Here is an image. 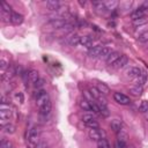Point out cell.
I'll return each instance as SVG.
<instances>
[{
  "mask_svg": "<svg viewBox=\"0 0 148 148\" xmlns=\"http://www.w3.org/2000/svg\"><path fill=\"white\" fill-rule=\"evenodd\" d=\"M138 40H139L140 43H146V42H148V30L145 31V32H141V34L138 36Z\"/></svg>",
  "mask_w": 148,
  "mask_h": 148,
  "instance_id": "1f68e13d",
  "label": "cell"
},
{
  "mask_svg": "<svg viewBox=\"0 0 148 148\" xmlns=\"http://www.w3.org/2000/svg\"><path fill=\"white\" fill-rule=\"evenodd\" d=\"M86 126L87 127H89V128H98V123L96 121V120H92V121H89V123H87L86 124Z\"/></svg>",
  "mask_w": 148,
  "mask_h": 148,
  "instance_id": "ab89813d",
  "label": "cell"
},
{
  "mask_svg": "<svg viewBox=\"0 0 148 148\" xmlns=\"http://www.w3.org/2000/svg\"><path fill=\"white\" fill-rule=\"evenodd\" d=\"M120 56H121V54H120L118 51H112V52L109 54V57H108V59H106V62L111 66L114 61H117V60H118V58H119Z\"/></svg>",
  "mask_w": 148,
  "mask_h": 148,
  "instance_id": "d6986e66",
  "label": "cell"
},
{
  "mask_svg": "<svg viewBox=\"0 0 148 148\" xmlns=\"http://www.w3.org/2000/svg\"><path fill=\"white\" fill-rule=\"evenodd\" d=\"M112 51L109 49V47H106V46H103V49H102V52H101V56H99V58L101 59H108V57H109V54L111 53Z\"/></svg>",
  "mask_w": 148,
  "mask_h": 148,
  "instance_id": "f546056e",
  "label": "cell"
},
{
  "mask_svg": "<svg viewBox=\"0 0 148 148\" xmlns=\"http://www.w3.org/2000/svg\"><path fill=\"white\" fill-rule=\"evenodd\" d=\"M102 49H103V46H101V45H95V46H92L91 49H89L88 56H89L90 58H99L101 52H102Z\"/></svg>",
  "mask_w": 148,
  "mask_h": 148,
  "instance_id": "8fae6325",
  "label": "cell"
},
{
  "mask_svg": "<svg viewBox=\"0 0 148 148\" xmlns=\"http://www.w3.org/2000/svg\"><path fill=\"white\" fill-rule=\"evenodd\" d=\"M92 6L95 7V10H96L98 14H105V13L108 12V9H106L104 2H102V1H94V2H92Z\"/></svg>",
  "mask_w": 148,
  "mask_h": 148,
  "instance_id": "4fadbf2b",
  "label": "cell"
},
{
  "mask_svg": "<svg viewBox=\"0 0 148 148\" xmlns=\"http://www.w3.org/2000/svg\"><path fill=\"white\" fill-rule=\"evenodd\" d=\"M46 7L50 10H57L58 12L59 8L61 7V3L57 0H49V1H46Z\"/></svg>",
  "mask_w": 148,
  "mask_h": 148,
  "instance_id": "e0dca14e",
  "label": "cell"
},
{
  "mask_svg": "<svg viewBox=\"0 0 148 148\" xmlns=\"http://www.w3.org/2000/svg\"><path fill=\"white\" fill-rule=\"evenodd\" d=\"M141 72H142V71H141L139 67H136V66H132V67H130L128 69H126L125 74H126V76L130 77V79H136V77L141 74Z\"/></svg>",
  "mask_w": 148,
  "mask_h": 148,
  "instance_id": "9c48e42d",
  "label": "cell"
},
{
  "mask_svg": "<svg viewBox=\"0 0 148 148\" xmlns=\"http://www.w3.org/2000/svg\"><path fill=\"white\" fill-rule=\"evenodd\" d=\"M34 86H35V88H37V89L39 90V89H40V88H42V87L44 86V80L39 79V80H38V81H37V82H36V83L34 84Z\"/></svg>",
  "mask_w": 148,
  "mask_h": 148,
  "instance_id": "b9f144b4",
  "label": "cell"
},
{
  "mask_svg": "<svg viewBox=\"0 0 148 148\" xmlns=\"http://www.w3.org/2000/svg\"><path fill=\"white\" fill-rule=\"evenodd\" d=\"M147 22H148L147 17L143 16V17H140V18H138V20H134V21H133V24H134L135 27H141V25H145Z\"/></svg>",
  "mask_w": 148,
  "mask_h": 148,
  "instance_id": "f1b7e54d",
  "label": "cell"
},
{
  "mask_svg": "<svg viewBox=\"0 0 148 148\" xmlns=\"http://www.w3.org/2000/svg\"><path fill=\"white\" fill-rule=\"evenodd\" d=\"M97 148H110V145H109L106 139L102 138L101 140L97 141Z\"/></svg>",
  "mask_w": 148,
  "mask_h": 148,
  "instance_id": "4dcf8cb0",
  "label": "cell"
},
{
  "mask_svg": "<svg viewBox=\"0 0 148 148\" xmlns=\"http://www.w3.org/2000/svg\"><path fill=\"white\" fill-rule=\"evenodd\" d=\"M145 13H146V10H145L142 7H140V8L135 9V10L131 14V17H132L133 21H134V20H138V18H140V17H143V16H145Z\"/></svg>",
  "mask_w": 148,
  "mask_h": 148,
  "instance_id": "7402d4cb",
  "label": "cell"
},
{
  "mask_svg": "<svg viewBox=\"0 0 148 148\" xmlns=\"http://www.w3.org/2000/svg\"><path fill=\"white\" fill-rule=\"evenodd\" d=\"M96 88H97L98 91H99L101 94H103V95H108V94L110 92V88H109L105 83H103V82L97 83V87H96Z\"/></svg>",
  "mask_w": 148,
  "mask_h": 148,
  "instance_id": "484cf974",
  "label": "cell"
},
{
  "mask_svg": "<svg viewBox=\"0 0 148 148\" xmlns=\"http://www.w3.org/2000/svg\"><path fill=\"white\" fill-rule=\"evenodd\" d=\"M1 8H2V9H1L2 12H6V13H12L10 6H9L7 2H5V1H3V2H1Z\"/></svg>",
  "mask_w": 148,
  "mask_h": 148,
  "instance_id": "74e56055",
  "label": "cell"
},
{
  "mask_svg": "<svg viewBox=\"0 0 148 148\" xmlns=\"http://www.w3.org/2000/svg\"><path fill=\"white\" fill-rule=\"evenodd\" d=\"M139 111L142 113H146L148 111V101H142L140 106H139Z\"/></svg>",
  "mask_w": 148,
  "mask_h": 148,
  "instance_id": "e575fe53",
  "label": "cell"
},
{
  "mask_svg": "<svg viewBox=\"0 0 148 148\" xmlns=\"http://www.w3.org/2000/svg\"><path fill=\"white\" fill-rule=\"evenodd\" d=\"M82 121L84 123V124H87V123H89V121H92V120H95V118H94V116L91 114V113H84L83 116H82Z\"/></svg>",
  "mask_w": 148,
  "mask_h": 148,
  "instance_id": "836d02e7",
  "label": "cell"
},
{
  "mask_svg": "<svg viewBox=\"0 0 148 148\" xmlns=\"http://www.w3.org/2000/svg\"><path fill=\"white\" fill-rule=\"evenodd\" d=\"M141 7H142L145 10H146V9H148V1H145V2L142 3V6H141Z\"/></svg>",
  "mask_w": 148,
  "mask_h": 148,
  "instance_id": "f6af8a7d",
  "label": "cell"
},
{
  "mask_svg": "<svg viewBox=\"0 0 148 148\" xmlns=\"http://www.w3.org/2000/svg\"><path fill=\"white\" fill-rule=\"evenodd\" d=\"M38 148H47V143L46 142H42L38 145Z\"/></svg>",
  "mask_w": 148,
  "mask_h": 148,
  "instance_id": "ee69618b",
  "label": "cell"
},
{
  "mask_svg": "<svg viewBox=\"0 0 148 148\" xmlns=\"http://www.w3.org/2000/svg\"><path fill=\"white\" fill-rule=\"evenodd\" d=\"M38 110H39V114H40L42 117H47V116H50V113H51V111H52V103H51V101H49V102H46L45 104H43L42 106H39Z\"/></svg>",
  "mask_w": 148,
  "mask_h": 148,
  "instance_id": "8992f818",
  "label": "cell"
},
{
  "mask_svg": "<svg viewBox=\"0 0 148 148\" xmlns=\"http://www.w3.org/2000/svg\"><path fill=\"white\" fill-rule=\"evenodd\" d=\"M28 80L31 82V83H36L38 80H39V73H38V71H36V69H30V71H28Z\"/></svg>",
  "mask_w": 148,
  "mask_h": 148,
  "instance_id": "9a60e30c",
  "label": "cell"
},
{
  "mask_svg": "<svg viewBox=\"0 0 148 148\" xmlns=\"http://www.w3.org/2000/svg\"><path fill=\"white\" fill-rule=\"evenodd\" d=\"M74 28H75V25L73 24V23H66V25L62 28V30L66 32V34H72L73 32V30H74Z\"/></svg>",
  "mask_w": 148,
  "mask_h": 148,
  "instance_id": "d6a6232c",
  "label": "cell"
},
{
  "mask_svg": "<svg viewBox=\"0 0 148 148\" xmlns=\"http://www.w3.org/2000/svg\"><path fill=\"white\" fill-rule=\"evenodd\" d=\"M10 22L13 24H21L23 22V15L16 13V12H12L10 13Z\"/></svg>",
  "mask_w": 148,
  "mask_h": 148,
  "instance_id": "5bb4252c",
  "label": "cell"
},
{
  "mask_svg": "<svg viewBox=\"0 0 148 148\" xmlns=\"http://www.w3.org/2000/svg\"><path fill=\"white\" fill-rule=\"evenodd\" d=\"M118 141H123V142H126L127 141V139H128V134H127V132H125L124 130H120L119 132H118Z\"/></svg>",
  "mask_w": 148,
  "mask_h": 148,
  "instance_id": "83f0119b",
  "label": "cell"
},
{
  "mask_svg": "<svg viewBox=\"0 0 148 148\" xmlns=\"http://www.w3.org/2000/svg\"><path fill=\"white\" fill-rule=\"evenodd\" d=\"M9 67H10V66H9L8 61H6L5 59H1V60H0V69H1L2 72H6Z\"/></svg>",
  "mask_w": 148,
  "mask_h": 148,
  "instance_id": "8d00e7d4",
  "label": "cell"
},
{
  "mask_svg": "<svg viewBox=\"0 0 148 148\" xmlns=\"http://www.w3.org/2000/svg\"><path fill=\"white\" fill-rule=\"evenodd\" d=\"M35 99H36L37 106L39 108V106H42L43 104H45L46 102H49V101H50V97H49V94H47L46 90L39 89V90H37V92L35 94Z\"/></svg>",
  "mask_w": 148,
  "mask_h": 148,
  "instance_id": "7a4b0ae2",
  "label": "cell"
},
{
  "mask_svg": "<svg viewBox=\"0 0 148 148\" xmlns=\"http://www.w3.org/2000/svg\"><path fill=\"white\" fill-rule=\"evenodd\" d=\"M121 126H123V123H121V120L119 118H114V119H112L110 121V127L114 132H119L121 130Z\"/></svg>",
  "mask_w": 148,
  "mask_h": 148,
  "instance_id": "2e32d148",
  "label": "cell"
},
{
  "mask_svg": "<svg viewBox=\"0 0 148 148\" xmlns=\"http://www.w3.org/2000/svg\"><path fill=\"white\" fill-rule=\"evenodd\" d=\"M146 81H147V73L146 72H141V74L136 77V80H135V86H140V87H142L145 83H146Z\"/></svg>",
  "mask_w": 148,
  "mask_h": 148,
  "instance_id": "603a6c76",
  "label": "cell"
},
{
  "mask_svg": "<svg viewBox=\"0 0 148 148\" xmlns=\"http://www.w3.org/2000/svg\"><path fill=\"white\" fill-rule=\"evenodd\" d=\"M80 44L82 46H86V47H89L91 49L92 47V38L90 36H81L80 38Z\"/></svg>",
  "mask_w": 148,
  "mask_h": 148,
  "instance_id": "ac0fdd59",
  "label": "cell"
},
{
  "mask_svg": "<svg viewBox=\"0 0 148 148\" xmlns=\"http://www.w3.org/2000/svg\"><path fill=\"white\" fill-rule=\"evenodd\" d=\"M15 98H16V101H17L20 104H22V103L24 102V96H23L22 92H16V94H15Z\"/></svg>",
  "mask_w": 148,
  "mask_h": 148,
  "instance_id": "f35d334b",
  "label": "cell"
},
{
  "mask_svg": "<svg viewBox=\"0 0 148 148\" xmlns=\"http://www.w3.org/2000/svg\"><path fill=\"white\" fill-rule=\"evenodd\" d=\"M66 21L62 18V17H57V18H52L50 21V25L54 29H62L65 25H66Z\"/></svg>",
  "mask_w": 148,
  "mask_h": 148,
  "instance_id": "30bf717a",
  "label": "cell"
},
{
  "mask_svg": "<svg viewBox=\"0 0 148 148\" xmlns=\"http://www.w3.org/2000/svg\"><path fill=\"white\" fill-rule=\"evenodd\" d=\"M80 38H81V36H79L75 32H72L65 37L64 42H65V44H67L69 46H76L77 44H80Z\"/></svg>",
  "mask_w": 148,
  "mask_h": 148,
  "instance_id": "277c9868",
  "label": "cell"
},
{
  "mask_svg": "<svg viewBox=\"0 0 148 148\" xmlns=\"http://www.w3.org/2000/svg\"><path fill=\"white\" fill-rule=\"evenodd\" d=\"M0 148H13V143L9 140L2 139L1 142H0Z\"/></svg>",
  "mask_w": 148,
  "mask_h": 148,
  "instance_id": "d590c367",
  "label": "cell"
},
{
  "mask_svg": "<svg viewBox=\"0 0 148 148\" xmlns=\"http://www.w3.org/2000/svg\"><path fill=\"white\" fill-rule=\"evenodd\" d=\"M127 62H128V58H127V56L121 54V56L118 58V60L114 61L111 66H112L113 68H116V69H120V68L125 67V65H127Z\"/></svg>",
  "mask_w": 148,
  "mask_h": 148,
  "instance_id": "52a82bcc",
  "label": "cell"
},
{
  "mask_svg": "<svg viewBox=\"0 0 148 148\" xmlns=\"http://www.w3.org/2000/svg\"><path fill=\"white\" fill-rule=\"evenodd\" d=\"M128 90H130V94L133 95V96H135V97L141 96L142 92H143V89H142V87H140V86H133V87H130Z\"/></svg>",
  "mask_w": 148,
  "mask_h": 148,
  "instance_id": "ffe728a7",
  "label": "cell"
},
{
  "mask_svg": "<svg viewBox=\"0 0 148 148\" xmlns=\"http://www.w3.org/2000/svg\"><path fill=\"white\" fill-rule=\"evenodd\" d=\"M104 5H105V7H106L108 10H114V9L119 6L118 1H116V0H108V1H104Z\"/></svg>",
  "mask_w": 148,
  "mask_h": 148,
  "instance_id": "cb8c5ba5",
  "label": "cell"
},
{
  "mask_svg": "<svg viewBox=\"0 0 148 148\" xmlns=\"http://www.w3.org/2000/svg\"><path fill=\"white\" fill-rule=\"evenodd\" d=\"M145 119H146V120L148 121V111H147V112L145 113Z\"/></svg>",
  "mask_w": 148,
  "mask_h": 148,
  "instance_id": "bcb514c9",
  "label": "cell"
},
{
  "mask_svg": "<svg viewBox=\"0 0 148 148\" xmlns=\"http://www.w3.org/2000/svg\"><path fill=\"white\" fill-rule=\"evenodd\" d=\"M10 116H12V111H10L9 105L1 104V106H0V125H1V127L9 124Z\"/></svg>",
  "mask_w": 148,
  "mask_h": 148,
  "instance_id": "6da1fadb",
  "label": "cell"
},
{
  "mask_svg": "<svg viewBox=\"0 0 148 148\" xmlns=\"http://www.w3.org/2000/svg\"><path fill=\"white\" fill-rule=\"evenodd\" d=\"M15 74H16V69H15V67H14V66H10L6 72L2 73L1 79H2V81H5V82H9V81L14 77Z\"/></svg>",
  "mask_w": 148,
  "mask_h": 148,
  "instance_id": "ba28073f",
  "label": "cell"
},
{
  "mask_svg": "<svg viewBox=\"0 0 148 148\" xmlns=\"http://www.w3.org/2000/svg\"><path fill=\"white\" fill-rule=\"evenodd\" d=\"M131 5H132L131 1H125V2H121L120 3V8L121 9H130L131 8Z\"/></svg>",
  "mask_w": 148,
  "mask_h": 148,
  "instance_id": "60d3db41",
  "label": "cell"
},
{
  "mask_svg": "<svg viewBox=\"0 0 148 148\" xmlns=\"http://www.w3.org/2000/svg\"><path fill=\"white\" fill-rule=\"evenodd\" d=\"M79 105L81 109H83L84 111H92L91 109V105H90V102L87 99V98H81L79 101Z\"/></svg>",
  "mask_w": 148,
  "mask_h": 148,
  "instance_id": "44dd1931",
  "label": "cell"
},
{
  "mask_svg": "<svg viewBox=\"0 0 148 148\" xmlns=\"http://www.w3.org/2000/svg\"><path fill=\"white\" fill-rule=\"evenodd\" d=\"M88 136L94 141H98L102 139V132L98 128H90L88 132Z\"/></svg>",
  "mask_w": 148,
  "mask_h": 148,
  "instance_id": "7c38bea8",
  "label": "cell"
},
{
  "mask_svg": "<svg viewBox=\"0 0 148 148\" xmlns=\"http://www.w3.org/2000/svg\"><path fill=\"white\" fill-rule=\"evenodd\" d=\"M27 139L30 143L32 145H37L38 141H39V130L37 127H31L29 131H28V134H27Z\"/></svg>",
  "mask_w": 148,
  "mask_h": 148,
  "instance_id": "3957f363",
  "label": "cell"
},
{
  "mask_svg": "<svg viewBox=\"0 0 148 148\" xmlns=\"http://www.w3.org/2000/svg\"><path fill=\"white\" fill-rule=\"evenodd\" d=\"M1 128H2V131H3L6 134H14V133H15V126H14V125H12L10 123H9V124H7L6 126L1 127Z\"/></svg>",
  "mask_w": 148,
  "mask_h": 148,
  "instance_id": "4316f807",
  "label": "cell"
},
{
  "mask_svg": "<svg viewBox=\"0 0 148 148\" xmlns=\"http://www.w3.org/2000/svg\"><path fill=\"white\" fill-rule=\"evenodd\" d=\"M113 99L118 103V104H121V105H128L131 103V99L130 97H127L126 95L121 94V92H114L113 94Z\"/></svg>",
  "mask_w": 148,
  "mask_h": 148,
  "instance_id": "5b68a950",
  "label": "cell"
},
{
  "mask_svg": "<svg viewBox=\"0 0 148 148\" xmlns=\"http://www.w3.org/2000/svg\"><path fill=\"white\" fill-rule=\"evenodd\" d=\"M126 147V142H123V141H116V148H125Z\"/></svg>",
  "mask_w": 148,
  "mask_h": 148,
  "instance_id": "7bdbcfd3",
  "label": "cell"
},
{
  "mask_svg": "<svg viewBox=\"0 0 148 148\" xmlns=\"http://www.w3.org/2000/svg\"><path fill=\"white\" fill-rule=\"evenodd\" d=\"M97 105H98V109H99V114L103 116V117H109L110 111H109L108 106L102 104V103H99V102H97Z\"/></svg>",
  "mask_w": 148,
  "mask_h": 148,
  "instance_id": "d4e9b609",
  "label": "cell"
}]
</instances>
